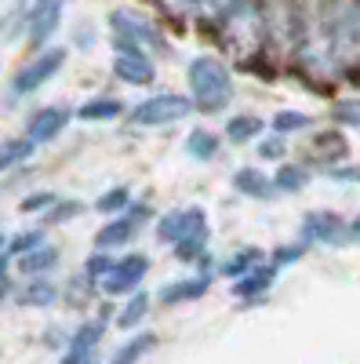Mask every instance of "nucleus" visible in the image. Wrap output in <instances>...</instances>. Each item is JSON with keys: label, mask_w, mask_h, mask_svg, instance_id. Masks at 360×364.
Returning a JSON list of instances; mask_svg holds the SVG:
<instances>
[{"label": "nucleus", "mask_w": 360, "mask_h": 364, "mask_svg": "<svg viewBox=\"0 0 360 364\" xmlns=\"http://www.w3.org/2000/svg\"><path fill=\"white\" fill-rule=\"evenodd\" d=\"M295 66L310 80L332 84L342 77L339 55L332 44V29L324 18V4H298V44H295Z\"/></svg>", "instance_id": "nucleus-1"}, {"label": "nucleus", "mask_w": 360, "mask_h": 364, "mask_svg": "<svg viewBox=\"0 0 360 364\" xmlns=\"http://www.w3.org/2000/svg\"><path fill=\"white\" fill-rule=\"evenodd\" d=\"M190 102L200 113H222L233 102V73L219 55H197L186 66Z\"/></svg>", "instance_id": "nucleus-2"}, {"label": "nucleus", "mask_w": 360, "mask_h": 364, "mask_svg": "<svg viewBox=\"0 0 360 364\" xmlns=\"http://www.w3.org/2000/svg\"><path fill=\"white\" fill-rule=\"evenodd\" d=\"M109 37H113V48H131V51H142V55H160L168 48V37H164V29L153 22V18H146L131 8H113L109 18Z\"/></svg>", "instance_id": "nucleus-3"}, {"label": "nucleus", "mask_w": 360, "mask_h": 364, "mask_svg": "<svg viewBox=\"0 0 360 364\" xmlns=\"http://www.w3.org/2000/svg\"><path fill=\"white\" fill-rule=\"evenodd\" d=\"M219 33L240 55L266 51V15L258 4H222L219 8Z\"/></svg>", "instance_id": "nucleus-4"}, {"label": "nucleus", "mask_w": 360, "mask_h": 364, "mask_svg": "<svg viewBox=\"0 0 360 364\" xmlns=\"http://www.w3.org/2000/svg\"><path fill=\"white\" fill-rule=\"evenodd\" d=\"M324 18L332 29V44L342 73L360 66V4H324Z\"/></svg>", "instance_id": "nucleus-5"}, {"label": "nucleus", "mask_w": 360, "mask_h": 364, "mask_svg": "<svg viewBox=\"0 0 360 364\" xmlns=\"http://www.w3.org/2000/svg\"><path fill=\"white\" fill-rule=\"evenodd\" d=\"M193 113V102L182 91H160V95H149L131 109V124L138 128H164V124H178Z\"/></svg>", "instance_id": "nucleus-6"}, {"label": "nucleus", "mask_w": 360, "mask_h": 364, "mask_svg": "<svg viewBox=\"0 0 360 364\" xmlns=\"http://www.w3.org/2000/svg\"><path fill=\"white\" fill-rule=\"evenodd\" d=\"M266 51L273 58H291L295 63V44H298V4H266Z\"/></svg>", "instance_id": "nucleus-7"}, {"label": "nucleus", "mask_w": 360, "mask_h": 364, "mask_svg": "<svg viewBox=\"0 0 360 364\" xmlns=\"http://www.w3.org/2000/svg\"><path fill=\"white\" fill-rule=\"evenodd\" d=\"M146 273H149V255L146 252H128V255H116L113 269L106 273V281L99 284V291L106 299H116V295H135L142 291V281H146Z\"/></svg>", "instance_id": "nucleus-8"}, {"label": "nucleus", "mask_w": 360, "mask_h": 364, "mask_svg": "<svg viewBox=\"0 0 360 364\" xmlns=\"http://www.w3.org/2000/svg\"><path fill=\"white\" fill-rule=\"evenodd\" d=\"M62 66H66V48H44V51H37V55L11 77V95H15V99H18V95H33V91L44 87Z\"/></svg>", "instance_id": "nucleus-9"}, {"label": "nucleus", "mask_w": 360, "mask_h": 364, "mask_svg": "<svg viewBox=\"0 0 360 364\" xmlns=\"http://www.w3.org/2000/svg\"><path fill=\"white\" fill-rule=\"evenodd\" d=\"M204 230H212V226H207V211L197 208V204L171 208L168 215L157 219V240H160V245H168V248H178L182 240H190V237H197Z\"/></svg>", "instance_id": "nucleus-10"}, {"label": "nucleus", "mask_w": 360, "mask_h": 364, "mask_svg": "<svg viewBox=\"0 0 360 364\" xmlns=\"http://www.w3.org/2000/svg\"><path fill=\"white\" fill-rule=\"evenodd\" d=\"M346 226L349 223L339 215V211H327V208L306 211L302 223H298V245H342Z\"/></svg>", "instance_id": "nucleus-11"}, {"label": "nucleus", "mask_w": 360, "mask_h": 364, "mask_svg": "<svg viewBox=\"0 0 360 364\" xmlns=\"http://www.w3.org/2000/svg\"><path fill=\"white\" fill-rule=\"evenodd\" d=\"M142 223H149V208H146V204H135L128 215L109 219V223L95 233V252H116V248L131 245V237L142 230Z\"/></svg>", "instance_id": "nucleus-12"}, {"label": "nucleus", "mask_w": 360, "mask_h": 364, "mask_svg": "<svg viewBox=\"0 0 360 364\" xmlns=\"http://www.w3.org/2000/svg\"><path fill=\"white\" fill-rule=\"evenodd\" d=\"M109 70L120 84H131V87H146L157 80V63L142 51H131V48H113Z\"/></svg>", "instance_id": "nucleus-13"}, {"label": "nucleus", "mask_w": 360, "mask_h": 364, "mask_svg": "<svg viewBox=\"0 0 360 364\" xmlns=\"http://www.w3.org/2000/svg\"><path fill=\"white\" fill-rule=\"evenodd\" d=\"M70 120H73V109L70 106H44V109H37L33 117H29L26 139L33 142V146H48V142H55L58 135L70 128Z\"/></svg>", "instance_id": "nucleus-14"}, {"label": "nucleus", "mask_w": 360, "mask_h": 364, "mask_svg": "<svg viewBox=\"0 0 360 364\" xmlns=\"http://www.w3.org/2000/svg\"><path fill=\"white\" fill-rule=\"evenodd\" d=\"M62 15H66V8L58 4V0H55V4H29V15H26V44L44 51V44L55 37V29H58V22H62Z\"/></svg>", "instance_id": "nucleus-15"}, {"label": "nucleus", "mask_w": 360, "mask_h": 364, "mask_svg": "<svg viewBox=\"0 0 360 364\" xmlns=\"http://www.w3.org/2000/svg\"><path fill=\"white\" fill-rule=\"evenodd\" d=\"M207 288H212V273L197 269V273H190V277L168 281L157 291V302H160V306H186V302H197L200 295H207Z\"/></svg>", "instance_id": "nucleus-16"}, {"label": "nucleus", "mask_w": 360, "mask_h": 364, "mask_svg": "<svg viewBox=\"0 0 360 364\" xmlns=\"http://www.w3.org/2000/svg\"><path fill=\"white\" fill-rule=\"evenodd\" d=\"M277 273H280V269L266 259L258 269H251V273H248V277L233 281V284H229V295H233L236 302H255V299H262L269 288L277 284Z\"/></svg>", "instance_id": "nucleus-17"}, {"label": "nucleus", "mask_w": 360, "mask_h": 364, "mask_svg": "<svg viewBox=\"0 0 360 364\" xmlns=\"http://www.w3.org/2000/svg\"><path fill=\"white\" fill-rule=\"evenodd\" d=\"M62 299V288H58L51 277H37V281H26L22 288H15V302L26 310H48Z\"/></svg>", "instance_id": "nucleus-18"}, {"label": "nucleus", "mask_w": 360, "mask_h": 364, "mask_svg": "<svg viewBox=\"0 0 360 364\" xmlns=\"http://www.w3.org/2000/svg\"><path fill=\"white\" fill-rule=\"evenodd\" d=\"M233 190L248 200H269L277 190H273V175H266L258 168H236L233 171Z\"/></svg>", "instance_id": "nucleus-19"}, {"label": "nucleus", "mask_w": 360, "mask_h": 364, "mask_svg": "<svg viewBox=\"0 0 360 364\" xmlns=\"http://www.w3.org/2000/svg\"><path fill=\"white\" fill-rule=\"evenodd\" d=\"M266 259H269V252H262V248L248 245V248H236L229 259H222V262H219V273L233 284V281H240V277H248L251 269H258Z\"/></svg>", "instance_id": "nucleus-20"}, {"label": "nucleus", "mask_w": 360, "mask_h": 364, "mask_svg": "<svg viewBox=\"0 0 360 364\" xmlns=\"http://www.w3.org/2000/svg\"><path fill=\"white\" fill-rule=\"evenodd\" d=\"M262 132H266V120H262V117H255V113H233V117L226 120L222 139L233 142V146H251V142L262 139Z\"/></svg>", "instance_id": "nucleus-21"}, {"label": "nucleus", "mask_w": 360, "mask_h": 364, "mask_svg": "<svg viewBox=\"0 0 360 364\" xmlns=\"http://www.w3.org/2000/svg\"><path fill=\"white\" fill-rule=\"evenodd\" d=\"M120 113H124V102L113 99V95H99V99H87L73 109L77 120H84V124H106V120H116Z\"/></svg>", "instance_id": "nucleus-22"}, {"label": "nucleus", "mask_w": 360, "mask_h": 364, "mask_svg": "<svg viewBox=\"0 0 360 364\" xmlns=\"http://www.w3.org/2000/svg\"><path fill=\"white\" fill-rule=\"evenodd\" d=\"M15 266H18V273H22L26 281L51 277V269L58 266V248H55V245H44V248H37V252H29V255L15 259Z\"/></svg>", "instance_id": "nucleus-23"}, {"label": "nucleus", "mask_w": 360, "mask_h": 364, "mask_svg": "<svg viewBox=\"0 0 360 364\" xmlns=\"http://www.w3.org/2000/svg\"><path fill=\"white\" fill-rule=\"evenodd\" d=\"M102 336H106V324L95 317V321H80L73 331H70V346L66 350H73V353H80V357H87L92 360V353H95V346L102 343Z\"/></svg>", "instance_id": "nucleus-24"}, {"label": "nucleus", "mask_w": 360, "mask_h": 364, "mask_svg": "<svg viewBox=\"0 0 360 364\" xmlns=\"http://www.w3.org/2000/svg\"><path fill=\"white\" fill-rule=\"evenodd\" d=\"M219 149H222V135H215V132H207V128H193L190 135H186V157H193V161H215L219 157Z\"/></svg>", "instance_id": "nucleus-25"}, {"label": "nucleus", "mask_w": 360, "mask_h": 364, "mask_svg": "<svg viewBox=\"0 0 360 364\" xmlns=\"http://www.w3.org/2000/svg\"><path fill=\"white\" fill-rule=\"evenodd\" d=\"M153 346H157L153 331H138V336H131L128 343H120V346L109 353V364H138Z\"/></svg>", "instance_id": "nucleus-26"}, {"label": "nucleus", "mask_w": 360, "mask_h": 364, "mask_svg": "<svg viewBox=\"0 0 360 364\" xmlns=\"http://www.w3.org/2000/svg\"><path fill=\"white\" fill-rule=\"evenodd\" d=\"M131 208H135V193H131L128 186L102 190V193H99V200H95V211H99V215H109V219H116V215H128Z\"/></svg>", "instance_id": "nucleus-27"}, {"label": "nucleus", "mask_w": 360, "mask_h": 364, "mask_svg": "<svg viewBox=\"0 0 360 364\" xmlns=\"http://www.w3.org/2000/svg\"><path fill=\"white\" fill-rule=\"evenodd\" d=\"M310 186V168L306 164H280L277 171H273V190L277 193H302Z\"/></svg>", "instance_id": "nucleus-28"}, {"label": "nucleus", "mask_w": 360, "mask_h": 364, "mask_svg": "<svg viewBox=\"0 0 360 364\" xmlns=\"http://www.w3.org/2000/svg\"><path fill=\"white\" fill-rule=\"evenodd\" d=\"M269 128H273V135L288 139V135H298V132H310L313 128V117L302 113V109H277L273 120H269Z\"/></svg>", "instance_id": "nucleus-29"}, {"label": "nucleus", "mask_w": 360, "mask_h": 364, "mask_svg": "<svg viewBox=\"0 0 360 364\" xmlns=\"http://www.w3.org/2000/svg\"><path fill=\"white\" fill-rule=\"evenodd\" d=\"M33 149H37V146L29 142L26 135H22V139H4V142H0V171H11V168L26 164Z\"/></svg>", "instance_id": "nucleus-30"}, {"label": "nucleus", "mask_w": 360, "mask_h": 364, "mask_svg": "<svg viewBox=\"0 0 360 364\" xmlns=\"http://www.w3.org/2000/svg\"><path fill=\"white\" fill-rule=\"evenodd\" d=\"M149 302H153V299H149V291H135L124 306L116 310V324L120 328H138L146 321V314H149Z\"/></svg>", "instance_id": "nucleus-31"}, {"label": "nucleus", "mask_w": 360, "mask_h": 364, "mask_svg": "<svg viewBox=\"0 0 360 364\" xmlns=\"http://www.w3.org/2000/svg\"><path fill=\"white\" fill-rule=\"evenodd\" d=\"M113 262H116L113 252H92V255H87V262H84V273H80V277H84L87 284H95V291H99V284L106 281V273L113 269Z\"/></svg>", "instance_id": "nucleus-32"}, {"label": "nucleus", "mask_w": 360, "mask_h": 364, "mask_svg": "<svg viewBox=\"0 0 360 364\" xmlns=\"http://www.w3.org/2000/svg\"><path fill=\"white\" fill-rule=\"evenodd\" d=\"M44 245H48L44 230H26V233H15V237L8 240V255H11V259H22V255L37 252V248H44Z\"/></svg>", "instance_id": "nucleus-33"}, {"label": "nucleus", "mask_w": 360, "mask_h": 364, "mask_svg": "<svg viewBox=\"0 0 360 364\" xmlns=\"http://www.w3.org/2000/svg\"><path fill=\"white\" fill-rule=\"evenodd\" d=\"M55 204H58V197L51 190H33V193H26L18 200V211H22V215H48Z\"/></svg>", "instance_id": "nucleus-34"}, {"label": "nucleus", "mask_w": 360, "mask_h": 364, "mask_svg": "<svg viewBox=\"0 0 360 364\" xmlns=\"http://www.w3.org/2000/svg\"><path fill=\"white\" fill-rule=\"evenodd\" d=\"M332 120H335L339 128L360 132V99H339L332 106Z\"/></svg>", "instance_id": "nucleus-35"}, {"label": "nucleus", "mask_w": 360, "mask_h": 364, "mask_svg": "<svg viewBox=\"0 0 360 364\" xmlns=\"http://www.w3.org/2000/svg\"><path fill=\"white\" fill-rule=\"evenodd\" d=\"M255 154H258V161L284 164V157H288V139H280V135H262V139L255 142Z\"/></svg>", "instance_id": "nucleus-36"}, {"label": "nucleus", "mask_w": 360, "mask_h": 364, "mask_svg": "<svg viewBox=\"0 0 360 364\" xmlns=\"http://www.w3.org/2000/svg\"><path fill=\"white\" fill-rule=\"evenodd\" d=\"M80 211H84V208H80V200H62V197H58V204H55V208L48 211L44 219H48V226H62V223L77 219Z\"/></svg>", "instance_id": "nucleus-37"}, {"label": "nucleus", "mask_w": 360, "mask_h": 364, "mask_svg": "<svg viewBox=\"0 0 360 364\" xmlns=\"http://www.w3.org/2000/svg\"><path fill=\"white\" fill-rule=\"evenodd\" d=\"M302 255H306V245H280V248H273V252H269V262H273L277 269H284V266L298 262Z\"/></svg>", "instance_id": "nucleus-38"}, {"label": "nucleus", "mask_w": 360, "mask_h": 364, "mask_svg": "<svg viewBox=\"0 0 360 364\" xmlns=\"http://www.w3.org/2000/svg\"><path fill=\"white\" fill-rule=\"evenodd\" d=\"M332 182H346V186H360V164H335L324 171Z\"/></svg>", "instance_id": "nucleus-39"}, {"label": "nucleus", "mask_w": 360, "mask_h": 364, "mask_svg": "<svg viewBox=\"0 0 360 364\" xmlns=\"http://www.w3.org/2000/svg\"><path fill=\"white\" fill-rule=\"evenodd\" d=\"M346 240H356V245H360V215L349 219V226H346Z\"/></svg>", "instance_id": "nucleus-40"}, {"label": "nucleus", "mask_w": 360, "mask_h": 364, "mask_svg": "<svg viewBox=\"0 0 360 364\" xmlns=\"http://www.w3.org/2000/svg\"><path fill=\"white\" fill-rule=\"evenodd\" d=\"M8 269H11V255L0 252V281H8Z\"/></svg>", "instance_id": "nucleus-41"}, {"label": "nucleus", "mask_w": 360, "mask_h": 364, "mask_svg": "<svg viewBox=\"0 0 360 364\" xmlns=\"http://www.w3.org/2000/svg\"><path fill=\"white\" fill-rule=\"evenodd\" d=\"M4 299H15V288L8 281H0V302H4Z\"/></svg>", "instance_id": "nucleus-42"}, {"label": "nucleus", "mask_w": 360, "mask_h": 364, "mask_svg": "<svg viewBox=\"0 0 360 364\" xmlns=\"http://www.w3.org/2000/svg\"><path fill=\"white\" fill-rule=\"evenodd\" d=\"M8 240H11V237H4V233H0V252H8Z\"/></svg>", "instance_id": "nucleus-43"}, {"label": "nucleus", "mask_w": 360, "mask_h": 364, "mask_svg": "<svg viewBox=\"0 0 360 364\" xmlns=\"http://www.w3.org/2000/svg\"><path fill=\"white\" fill-rule=\"evenodd\" d=\"M87 364H99V360H95V357H92V360H87Z\"/></svg>", "instance_id": "nucleus-44"}]
</instances>
